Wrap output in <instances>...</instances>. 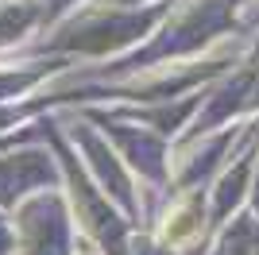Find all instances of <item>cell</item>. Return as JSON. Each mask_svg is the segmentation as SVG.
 <instances>
[{"label": "cell", "instance_id": "obj_3", "mask_svg": "<svg viewBox=\"0 0 259 255\" xmlns=\"http://www.w3.org/2000/svg\"><path fill=\"white\" fill-rule=\"evenodd\" d=\"M0 255H16V221L0 209Z\"/></svg>", "mask_w": 259, "mask_h": 255}, {"label": "cell", "instance_id": "obj_1", "mask_svg": "<svg viewBox=\"0 0 259 255\" xmlns=\"http://www.w3.org/2000/svg\"><path fill=\"white\" fill-rule=\"evenodd\" d=\"M12 221H16V255H74L77 221L62 186L23 197L12 209Z\"/></svg>", "mask_w": 259, "mask_h": 255}, {"label": "cell", "instance_id": "obj_2", "mask_svg": "<svg viewBox=\"0 0 259 255\" xmlns=\"http://www.w3.org/2000/svg\"><path fill=\"white\" fill-rule=\"evenodd\" d=\"M62 186V159L47 143L0 147V209H16L23 197Z\"/></svg>", "mask_w": 259, "mask_h": 255}, {"label": "cell", "instance_id": "obj_4", "mask_svg": "<svg viewBox=\"0 0 259 255\" xmlns=\"http://www.w3.org/2000/svg\"><path fill=\"white\" fill-rule=\"evenodd\" d=\"M74 255H105V247L101 244H93L89 236H81L77 232V244H74Z\"/></svg>", "mask_w": 259, "mask_h": 255}]
</instances>
